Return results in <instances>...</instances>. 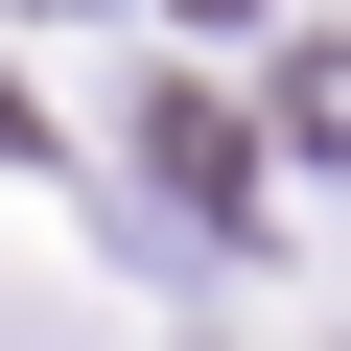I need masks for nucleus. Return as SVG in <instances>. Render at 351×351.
Instances as JSON below:
<instances>
[{
  "label": "nucleus",
  "instance_id": "nucleus-1",
  "mask_svg": "<svg viewBox=\"0 0 351 351\" xmlns=\"http://www.w3.org/2000/svg\"><path fill=\"white\" fill-rule=\"evenodd\" d=\"M0 351H47V328H24V281H0Z\"/></svg>",
  "mask_w": 351,
  "mask_h": 351
}]
</instances>
